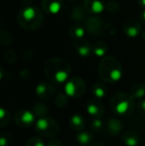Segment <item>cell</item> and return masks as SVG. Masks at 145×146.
Returning <instances> with one entry per match:
<instances>
[{"label":"cell","instance_id":"1","mask_svg":"<svg viewBox=\"0 0 145 146\" xmlns=\"http://www.w3.org/2000/svg\"><path fill=\"white\" fill-rule=\"evenodd\" d=\"M72 68L68 61L62 58H52L46 63L44 72L52 83L63 84L68 81Z\"/></svg>","mask_w":145,"mask_h":146},{"label":"cell","instance_id":"2","mask_svg":"<svg viewBox=\"0 0 145 146\" xmlns=\"http://www.w3.org/2000/svg\"><path fill=\"white\" fill-rule=\"evenodd\" d=\"M17 22L20 27L26 31H34L41 27L44 22V14L41 9L33 6L22 8L17 15Z\"/></svg>","mask_w":145,"mask_h":146},{"label":"cell","instance_id":"3","mask_svg":"<svg viewBox=\"0 0 145 146\" xmlns=\"http://www.w3.org/2000/svg\"><path fill=\"white\" fill-rule=\"evenodd\" d=\"M99 76L105 83H115L119 81L122 76L121 64L112 56L105 57L99 63Z\"/></svg>","mask_w":145,"mask_h":146},{"label":"cell","instance_id":"4","mask_svg":"<svg viewBox=\"0 0 145 146\" xmlns=\"http://www.w3.org/2000/svg\"><path fill=\"white\" fill-rule=\"evenodd\" d=\"M135 108L134 98L130 94L126 92H116L110 100V108L115 115L128 116L131 114Z\"/></svg>","mask_w":145,"mask_h":146},{"label":"cell","instance_id":"5","mask_svg":"<svg viewBox=\"0 0 145 146\" xmlns=\"http://www.w3.org/2000/svg\"><path fill=\"white\" fill-rule=\"evenodd\" d=\"M35 129L38 134L43 137H49L53 138L59 133L60 127L56 120L51 116H43L39 117L36 121Z\"/></svg>","mask_w":145,"mask_h":146},{"label":"cell","instance_id":"6","mask_svg":"<svg viewBox=\"0 0 145 146\" xmlns=\"http://www.w3.org/2000/svg\"><path fill=\"white\" fill-rule=\"evenodd\" d=\"M85 83L81 78L73 77L68 80V82L65 85V92L68 96L72 98H81L83 96L85 92Z\"/></svg>","mask_w":145,"mask_h":146},{"label":"cell","instance_id":"7","mask_svg":"<svg viewBox=\"0 0 145 146\" xmlns=\"http://www.w3.org/2000/svg\"><path fill=\"white\" fill-rule=\"evenodd\" d=\"M14 121L19 127H30L34 124L35 121V113L28 110H20L16 112L14 116Z\"/></svg>","mask_w":145,"mask_h":146},{"label":"cell","instance_id":"8","mask_svg":"<svg viewBox=\"0 0 145 146\" xmlns=\"http://www.w3.org/2000/svg\"><path fill=\"white\" fill-rule=\"evenodd\" d=\"M87 112L93 118H99L105 112V104L99 98L89 100L87 104Z\"/></svg>","mask_w":145,"mask_h":146},{"label":"cell","instance_id":"9","mask_svg":"<svg viewBox=\"0 0 145 146\" xmlns=\"http://www.w3.org/2000/svg\"><path fill=\"white\" fill-rule=\"evenodd\" d=\"M142 26L139 21L135 19H128L123 25V32L128 37H136L141 33Z\"/></svg>","mask_w":145,"mask_h":146},{"label":"cell","instance_id":"10","mask_svg":"<svg viewBox=\"0 0 145 146\" xmlns=\"http://www.w3.org/2000/svg\"><path fill=\"white\" fill-rule=\"evenodd\" d=\"M63 5H64L63 0H43L41 7L44 12L53 15L60 12L63 8Z\"/></svg>","mask_w":145,"mask_h":146},{"label":"cell","instance_id":"11","mask_svg":"<svg viewBox=\"0 0 145 146\" xmlns=\"http://www.w3.org/2000/svg\"><path fill=\"white\" fill-rule=\"evenodd\" d=\"M87 28L91 35H101L105 30V22L99 17H91L87 21Z\"/></svg>","mask_w":145,"mask_h":146},{"label":"cell","instance_id":"12","mask_svg":"<svg viewBox=\"0 0 145 146\" xmlns=\"http://www.w3.org/2000/svg\"><path fill=\"white\" fill-rule=\"evenodd\" d=\"M73 49L79 56L83 57V58L89 56V54L93 52L89 43L87 40H83V38L73 41Z\"/></svg>","mask_w":145,"mask_h":146},{"label":"cell","instance_id":"13","mask_svg":"<svg viewBox=\"0 0 145 146\" xmlns=\"http://www.w3.org/2000/svg\"><path fill=\"white\" fill-rule=\"evenodd\" d=\"M83 8L91 14H99L105 9L103 0H85Z\"/></svg>","mask_w":145,"mask_h":146},{"label":"cell","instance_id":"14","mask_svg":"<svg viewBox=\"0 0 145 146\" xmlns=\"http://www.w3.org/2000/svg\"><path fill=\"white\" fill-rule=\"evenodd\" d=\"M36 94L42 100H47L55 94V88L49 83H41L37 86Z\"/></svg>","mask_w":145,"mask_h":146},{"label":"cell","instance_id":"15","mask_svg":"<svg viewBox=\"0 0 145 146\" xmlns=\"http://www.w3.org/2000/svg\"><path fill=\"white\" fill-rule=\"evenodd\" d=\"M107 130L110 135H118L123 129V124H122V121L119 118H116V117H111L107 120Z\"/></svg>","mask_w":145,"mask_h":146},{"label":"cell","instance_id":"16","mask_svg":"<svg viewBox=\"0 0 145 146\" xmlns=\"http://www.w3.org/2000/svg\"><path fill=\"white\" fill-rule=\"evenodd\" d=\"M121 140L126 146H137L140 142V137L135 131H126L121 134Z\"/></svg>","mask_w":145,"mask_h":146},{"label":"cell","instance_id":"17","mask_svg":"<svg viewBox=\"0 0 145 146\" xmlns=\"http://www.w3.org/2000/svg\"><path fill=\"white\" fill-rule=\"evenodd\" d=\"M70 126L75 132L83 131L85 126V119L81 114H73L70 118Z\"/></svg>","mask_w":145,"mask_h":146},{"label":"cell","instance_id":"18","mask_svg":"<svg viewBox=\"0 0 145 146\" xmlns=\"http://www.w3.org/2000/svg\"><path fill=\"white\" fill-rule=\"evenodd\" d=\"M77 142L79 146H91L93 142V135L87 131H79L77 134Z\"/></svg>","mask_w":145,"mask_h":146},{"label":"cell","instance_id":"19","mask_svg":"<svg viewBox=\"0 0 145 146\" xmlns=\"http://www.w3.org/2000/svg\"><path fill=\"white\" fill-rule=\"evenodd\" d=\"M130 94L134 100H140L145 96V84L136 83L130 88Z\"/></svg>","mask_w":145,"mask_h":146},{"label":"cell","instance_id":"20","mask_svg":"<svg viewBox=\"0 0 145 146\" xmlns=\"http://www.w3.org/2000/svg\"><path fill=\"white\" fill-rule=\"evenodd\" d=\"M107 88L103 83L97 82V83H95L93 86V94L95 96V98L101 100V98L107 96Z\"/></svg>","mask_w":145,"mask_h":146},{"label":"cell","instance_id":"21","mask_svg":"<svg viewBox=\"0 0 145 146\" xmlns=\"http://www.w3.org/2000/svg\"><path fill=\"white\" fill-rule=\"evenodd\" d=\"M91 51L97 57H105L107 52V45L105 42H97L91 46Z\"/></svg>","mask_w":145,"mask_h":146},{"label":"cell","instance_id":"22","mask_svg":"<svg viewBox=\"0 0 145 146\" xmlns=\"http://www.w3.org/2000/svg\"><path fill=\"white\" fill-rule=\"evenodd\" d=\"M70 34L75 40L81 39L85 35V28L79 24H73L70 28Z\"/></svg>","mask_w":145,"mask_h":146},{"label":"cell","instance_id":"23","mask_svg":"<svg viewBox=\"0 0 145 146\" xmlns=\"http://www.w3.org/2000/svg\"><path fill=\"white\" fill-rule=\"evenodd\" d=\"M49 110L47 108V106L43 104H38L34 106V113L36 116L38 117H43V116H47L48 115Z\"/></svg>","mask_w":145,"mask_h":146},{"label":"cell","instance_id":"24","mask_svg":"<svg viewBox=\"0 0 145 146\" xmlns=\"http://www.w3.org/2000/svg\"><path fill=\"white\" fill-rule=\"evenodd\" d=\"M103 127H105V123L101 119V117L95 118L91 123V129L93 132H101V131H103Z\"/></svg>","mask_w":145,"mask_h":146},{"label":"cell","instance_id":"25","mask_svg":"<svg viewBox=\"0 0 145 146\" xmlns=\"http://www.w3.org/2000/svg\"><path fill=\"white\" fill-rule=\"evenodd\" d=\"M68 104V98H67V94H57L56 100H55V104L58 108H64Z\"/></svg>","mask_w":145,"mask_h":146},{"label":"cell","instance_id":"26","mask_svg":"<svg viewBox=\"0 0 145 146\" xmlns=\"http://www.w3.org/2000/svg\"><path fill=\"white\" fill-rule=\"evenodd\" d=\"M0 120H1V127H5L10 121V113L5 108H1L0 110Z\"/></svg>","mask_w":145,"mask_h":146},{"label":"cell","instance_id":"27","mask_svg":"<svg viewBox=\"0 0 145 146\" xmlns=\"http://www.w3.org/2000/svg\"><path fill=\"white\" fill-rule=\"evenodd\" d=\"M25 146H45V144L40 137L33 136L26 141Z\"/></svg>","mask_w":145,"mask_h":146},{"label":"cell","instance_id":"28","mask_svg":"<svg viewBox=\"0 0 145 146\" xmlns=\"http://www.w3.org/2000/svg\"><path fill=\"white\" fill-rule=\"evenodd\" d=\"M11 135L9 133H2L0 138V144L1 146H9L11 143Z\"/></svg>","mask_w":145,"mask_h":146},{"label":"cell","instance_id":"29","mask_svg":"<svg viewBox=\"0 0 145 146\" xmlns=\"http://www.w3.org/2000/svg\"><path fill=\"white\" fill-rule=\"evenodd\" d=\"M137 110L141 116L145 117V100H141L137 106Z\"/></svg>","mask_w":145,"mask_h":146},{"label":"cell","instance_id":"30","mask_svg":"<svg viewBox=\"0 0 145 146\" xmlns=\"http://www.w3.org/2000/svg\"><path fill=\"white\" fill-rule=\"evenodd\" d=\"M47 146H64V143L59 139H51L48 141Z\"/></svg>","mask_w":145,"mask_h":146},{"label":"cell","instance_id":"31","mask_svg":"<svg viewBox=\"0 0 145 146\" xmlns=\"http://www.w3.org/2000/svg\"><path fill=\"white\" fill-rule=\"evenodd\" d=\"M139 19L142 23L145 24V9H142L141 12L139 13Z\"/></svg>","mask_w":145,"mask_h":146},{"label":"cell","instance_id":"32","mask_svg":"<svg viewBox=\"0 0 145 146\" xmlns=\"http://www.w3.org/2000/svg\"><path fill=\"white\" fill-rule=\"evenodd\" d=\"M137 3L142 9H145V0H137Z\"/></svg>","mask_w":145,"mask_h":146},{"label":"cell","instance_id":"33","mask_svg":"<svg viewBox=\"0 0 145 146\" xmlns=\"http://www.w3.org/2000/svg\"><path fill=\"white\" fill-rule=\"evenodd\" d=\"M91 146H107V145L101 142H95V143H93V144H91Z\"/></svg>","mask_w":145,"mask_h":146},{"label":"cell","instance_id":"34","mask_svg":"<svg viewBox=\"0 0 145 146\" xmlns=\"http://www.w3.org/2000/svg\"><path fill=\"white\" fill-rule=\"evenodd\" d=\"M142 38H143L144 42H145V30L143 31V33H142Z\"/></svg>","mask_w":145,"mask_h":146},{"label":"cell","instance_id":"35","mask_svg":"<svg viewBox=\"0 0 145 146\" xmlns=\"http://www.w3.org/2000/svg\"><path fill=\"white\" fill-rule=\"evenodd\" d=\"M69 1H75V0H69Z\"/></svg>","mask_w":145,"mask_h":146}]
</instances>
